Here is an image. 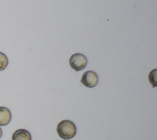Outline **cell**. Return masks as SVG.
Masks as SVG:
<instances>
[{"label":"cell","mask_w":157,"mask_h":140,"mask_svg":"<svg viewBox=\"0 0 157 140\" xmlns=\"http://www.w3.org/2000/svg\"><path fill=\"white\" fill-rule=\"evenodd\" d=\"M8 58L7 56L0 52V71L5 69L8 65Z\"/></svg>","instance_id":"cell-6"},{"label":"cell","mask_w":157,"mask_h":140,"mask_svg":"<svg viewBox=\"0 0 157 140\" xmlns=\"http://www.w3.org/2000/svg\"><path fill=\"white\" fill-rule=\"evenodd\" d=\"M76 126L71 120H64L60 122L56 128V131L59 136L64 139H70L76 134Z\"/></svg>","instance_id":"cell-1"},{"label":"cell","mask_w":157,"mask_h":140,"mask_svg":"<svg viewBox=\"0 0 157 140\" xmlns=\"http://www.w3.org/2000/svg\"><path fill=\"white\" fill-rule=\"evenodd\" d=\"M2 135V130H1V128H0V138H1Z\"/></svg>","instance_id":"cell-8"},{"label":"cell","mask_w":157,"mask_h":140,"mask_svg":"<svg viewBox=\"0 0 157 140\" xmlns=\"http://www.w3.org/2000/svg\"><path fill=\"white\" fill-rule=\"evenodd\" d=\"M12 115L10 110L6 107L0 106V126L7 125L10 122Z\"/></svg>","instance_id":"cell-4"},{"label":"cell","mask_w":157,"mask_h":140,"mask_svg":"<svg viewBox=\"0 0 157 140\" xmlns=\"http://www.w3.org/2000/svg\"><path fill=\"white\" fill-rule=\"evenodd\" d=\"M12 140H31V135L25 129H18L12 134Z\"/></svg>","instance_id":"cell-5"},{"label":"cell","mask_w":157,"mask_h":140,"mask_svg":"<svg viewBox=\"0 0 157 140\" xmlns=\"http://www.w3.org/2000/svg\"><path fill=\"white\" fill-rule=\"evenodd\" d=\"M98 76L97 74L93 71H88L82 75L80 82L86 87H94L98 83Z\"/></svg>","instance_id":"cell-3"},{"label":"cell","mask_w":157,"mask_h":140,"mask_svg":"<svg viewBox=\"0 0 157 140\" xmlns=\"http://www.w3.org/2000/svg\"><path fill=\"white\" fill-rule=\"evenodd\" d=\"M156 71L157 69H155L152 70L149 75H148V79L150 82V84L153 85V87H155L157 86V82H156Z\"/></svg>","instance_id":"cell-7"},{"label":"cell","mask_w":157,"mask_h":140,"mask_svg":"<svg viewBox=\"0 0 157 140\" xmlns=\"http://www.w3.org/2000/svg\"><path fill=\"white\" fill-rule=\"evenodd\" d=\"M71 67L76 71H79L84 69L87 64V59L85 55L76 53L73 54L69 59Z\"/></svg>","instance_id":"cell-2"}]
</instances>
